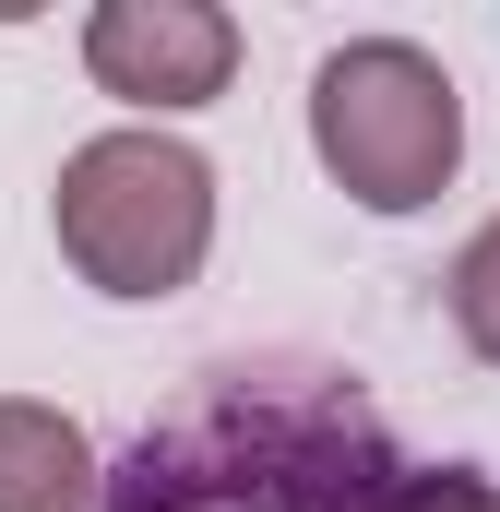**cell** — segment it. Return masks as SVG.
<instances>
[{"instance_id": "1", "label": "cell", "mask_w": 500, "mask_h": 512, "mask_svg": "<svg viewBox=\"0 0 500 512\" xmlns=\"http://www.w3.org/2000/svg\"><path fill=\"white\" fill-rule=\"evenodd\" d=\"M405 477L381 405L322 358H227L143 417L120 465H96V512H381Z\"/></svg>"}, {"instance_id": "2", "label": "cell", "mask_w": 500, "mask_h": 512, "mask_svg": "<svg viewBox=\"0 0 500 512\" xmlns=\"http://www.w3.org/2000/svg\"><path fill=\"white\" fill-rule=\"evenodd\" d=\"M48 227L96 298H179L215 251V167L179 131H96L60 155Z\"/></svg>"}, {"instance_id": "3", "label": "cell", "mask_w": 500, "mask_h": 512, "mask_svg": "<svg viewBox=\"0 0 500 512\" xmlns=\"http://www.w3.org/2000/svg\"><path fill=\"white\" fill-rule=\"evenodd\" d=\"M310 155H322V179L346 203L417 215L465 167V96L417 36H346L310 72Z\"/></svg>"}, {"instance_id": "4", "label": "cell", "mask_w": 500, "mask_h": 512, "mask_svg": "<svg viewBox=\"0 0 500 512\" xmlns=\"http://www.w3.org/2000/svg\"><path fill=\"white\" fill-rule=\"evenodd\" d=\"M84 72L120 108H215L239 84V12L215 0H96L84 12Z\"/></svg>"}, {"instance_id": "5", "label": "cell", "mask_w": 500, "mask_h": 512, "mask_svg": "<svg viewBox=\"0 0 500 512\" xmlns=\"http://www.w3.org/2000/svg\"><path fill=\"white\" fill-rule=\"evenodd\" d=\"M0 512H96V441L84 417L0 393Z\"/></svg>"}, {"instance_id": "6", "label": "cell", "mask_w": 500, "mask_h": 512, "mask_svg": "<svg viewBox=\"0 0 500 512\" xmlns=\"http://www.w3.org/2000/svg\"><path fill=\"white\" fill-rule=\"evenodd\" d=\"M453 334H465V346L500 370V215L465 239V251H453Z\"/></svg>"}, {"instance_id": "7", "label": "cell", "mask_w": 500, "mask_h": 512, "mask_svg": "<svg viewBox=\"0 0 500 512\" xmlns=\"http://www.w3.org/2000/svg\"><path fill=\"white\" fill-rule=\"evenodd\" d=\"M381 512H500V477H477V465H405L381 489Z\"/></svg>"}]
</instances>
